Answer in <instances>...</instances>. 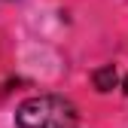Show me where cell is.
Listing matches in <instances>:
<instances>
[{"mask_svg":"<svg viewBox=\"0 0 128 128\" xmlns=\"http://www.w3.org/2000/svg\"><path fill=\"white\" fill-rule=\"evenodd\" d=\"M76 119V107L61 94H37L22 101L15 110L18 128H73Z\"/></svg>","mask_w":128,"mask_h":128,"instance_id":"obj_1","label":"cell"},{"mask_svg":"<svg viewBox=\"0 0 128 128\" xmlns=\"http://www.w3.org/2000/svg\"><path fill=\"white\" fill-rule=\"evenodd\" d=\"M94 88L98 92H110L116 82H119V73H116V64H104V67H98L94 70Z\"/></svg>","mask_w":128,"mask_h":128,"instance_id":"obj_2","label":"cell"},{"mask_svg":"<svg viewBox=\"0 0 128 128\" xmlns=\"http://www.w3.org/2000/svg\"><path fill=\"white\" fill-rule=\"evenodd\" d=\"M125 92H128V76H125Z\"/></svg>","mask_w":128,"mask_h":128,"instance_id":"obj_3","label":"cell"}]
</instances>
